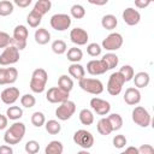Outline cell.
<instances>
[{"label":"cell","instance_id":"cell-1","mask_svg":"<svg viewBox=\"0 0 154 154\" xmlns=\"http://www.w3.org/2000/svg\"><path fill=\"white\" fill-rule=\"evenodd\" d=\"M25 124L22 122H14L6 131L4 135V141L6 144H17L19 143L24 135H25Z\"/></svg>","mask_w":154,"mask_h":154},{"label":"cell","instance_id":"cell-2","mask_svg":"<svg viewBox=\"0 0 154 154\" xmlns=\"http://www.w3.org/2000/svg\"><path fill=\"white\" fill-rule=\"evenodd\" d=\"M47 81H48V73L45 69L38 67V69L34 70L31 78H30V84H29L31 91L37 93V94L43 93L46 89Z\"/></svg>","mask_w":154,"mask_h":154},{"label":"cell","instance_id":"cell-3","mask_svg":"<svg viewBox=\"0 0 154 154\" xmlns=\"http://www.w3.org/2000/svg\"><path fill=\"white\" fill-rule=\"evenodd\" d=\"M29 36V30L26 29L25 25H17L13 29V35H12V41L11 46L16 47L18 51H22L26 47V38Z\"/></svg>","mask_w":154,"mask_h":154},{"label":"cell","instance_id":"cell-4","mask_svg":"<svg viewBox=\"0 0 154 154\" xmlns=\"http://www.w3.org/2000/svg\"><path fill=\"white\" fill-rule=\"evenodd\" d=\"M78 85L82 90H84L85 93L93 94V95H99L103 91V84L97 78L83 77L82 79L78 81Z\"/></svg>","mask_w":154,"mask_h":154},{"label":"cell","instance_id":"cell-5","mask_svg":"<svg viewBox=\"0 0 154 154\" xmlns=\"http://www.w3.org/2000/svg\"><path fill=\"white\" fill-rule=\"evenodd\" d=\"M131 117H132V122L141 128H148L150 125L152 117H150L149 112L142 106H136L132 109Z\"/></svg>","mask_w":154,"mask_h":154},{"label":"cell","instance_id":"cell-6","mask_svg":"<svg viewBox=\"0 0 154 154\" xmlns=\"http://www.w3.org/2000/svg\"><path fill=\"white\" fill-rule=\"evenodd\" d=\"M72 19L66 13H55L51 17L49 24L55 31H65L71 26Z\"/></svg>","mask_w":154,"mask_h":154},{"label":"cell","instance_id":"cell-7","mask_svg":"<svg viewBox=\"0 0 154 154\" xmlns=\"http://www.w3.org/2000/svg\"><path fill=\"white\" fill-rule=\"evenodd\" d=\"M73 142L79 146L82 149H89L93 147L94 144V136L91 135V132L84 130V129H79L73 134Z\"/></svg>","mask_w":154,"mask_h":154},{"label":"cell","instance_id":"cell-8","mask_svg":"<svg viewBox=\"0 0 154 154\" xmlns=\"http://www.w3.org/2000/svg\"><path fill=\"white\" fill-rule=\"evenodd\" d=\"M125 81L124 78L122 77V75L119 72H113L109 78H108V82H107V91L109 95L112 96H117L120 94L122 89H123V85H124Z\"/></svg>","mask_w":154,"mask_h":154},{"label":"cell","instance_id":"cell-9","mask_svg":"<svg viewBox=\"0 0 154 154\" xmlns=\"http://www.w3.org/2000/svg\"><path fill=\"white\" fill-rule=\"evenodd\" d=\"M76 112V103L71 100H67L60 103L55 109V117L59 120H69Z\"/></svg>","mask_w":154,"mask_h":154},{"label":"cell","instance_id":"cell-10","mask_svg":"<svg viewBox=\"0 0 154 154\" xmlns=\"http://www.w3.org/2000/svg\"><path fill=\"white\" fill-rule=\"evenodd\" d=\"M123 42H124L123 36L119 32H111L108 36H106L102 40V47L101 48L109 51V52L117 51L123 46Z\"/></svg>","mask_w":154,"mask_h":154},{"label":"cell","instance_id":"cell-11","mask_svg":"<svg viewBox=\"0 0 154 154\" xmlns=\"http://www.w3.org/2000/svg\"><path fill=\"white\" fill-rule=\"evenodd\" d=\"M18 60H19V51L13 46L6 47L4 49V52L0 54V65L1 66L13 65Z\"/></svg>","mask_w":154,"mask_h":154},{"label":"cell","instance_id":"cell-12","mask_svg":"<svg viewBox=\"0 0 154 154\" xmlns=\"http://www.w3.org/2000/svg\"><path fill=\"white\" fill-rule=\"evenodd\" d=\"M70 93L61 90L59 87H52L46 93V99L51 103H63L69 100Z\"/></svg>","mask_w":154,"mask_h":154},{"label":"cell","instance_id":"cell-13","mask_svg":"<svg viewBox=\"0 0 154 154\" xmlns=\"http://www.w3.org/2000/svg\"><path fill=\"white\" fill-rule=\"evenodd\" d=\"M90 107L99 116H106L111 111V103L100 97H93L90 100Z\"/></svg>","mask_w":154,"mask_h":154},{"label":"cell","instance_id":"cell-14","mask_svg":"<svg viewBox=\"0 0 154 154\" xmlns=\"http://www.w3.org/2000/svg\"><path fill=\"white\" fill-rule=\"evenodd\" d=\"M108 69L106 66V64L101 60V59H93L87 63V72L91 76H99V75H103L105 72H107Z\"/></svg>","mask_w":154,"mask_h":154},{"label":"cell","instance_id":"cell-15","mask_svg":"<svg viewBox=\"0 0 154 154\" xmlns=\"http://www.w3.org/2000/svg\"><path fill=\"white\" fill-rule=\"evenodd\" d=\"M70 40L72 43H75L77 46H84V45H87V42L89 40V35L82 28H73L70 31Z\"/></svg>","mask_w":154,"mask_h":154},{"label":"cell","instance_id":"cell-16","mask_svg":"<svg viewBox=\"0 0 154 154\" xmlns=\"http://www.w3.org/2000/svg\"><path fill=\"white\" fill-rule=\"evenodd\" d=\"M0 99L5 105H13L19 99V89L16 87H8L1 91Z\"/></svg>","mask_w":154,"mask_h":154},{"label":"cell","instance_id":"cell-17","mask_svg":"<svg viewBox=\"0 0 154 154\" xmlns=\"http://www.w3.org/2000/svg\"><path fill=\"white\" fill-rule=\"evenodd\" d=\"M122 17H123V20L130 25V26H134V25H137L141 20V14L137 10L132 8V7H126L123 13H122Z\"/></svg>","mask_w":154,"mask_h":154},{"label":"cell","instance_id":"cell-18","mask_svg":"<svg viewBox=\"0 0 154 154\" xmlns=\"http://www.w3.org/2000/svg\"><path fill=\"white\" fill-rule=\"evenodd\" d=\"M124 101L129 106H135V105L140 103V101H141V93H140V90L137 88H135V87L128 88L125 90V93H124Z\"/></svg>","mask_w":154,"mask_h":154},{"label":"cell","instance_id":"cell-19","mask_svg":"<svg viewBox=\"0 0 154 154\" xmlns=\"http://www.w3.org/2000/svg\"><path fill=\"white\" fill-rule=\"evenodd\" d=\"M132 79H134V83H135V88L140 89V88H146L149 84L150 77H149L148 72L141 71V72H137L136 75H134Z\"/></svg>","mask_w":154,"mask_h":154},{"label":"cell","instance_id":"cell-20","mask_svg":"<svg viewBox=\"0 0 154 154\" xmlns=\"http://www.w3.org/2000/svg\"><path fill=\"white\" fill-rule=\"evenodd\" d=\"M34 38H35L36 43L43 46V45H47L51 41V34H49V31L47 29L38 28V29H36V31L34 34Z\"/></svg>","mask_w":154,"mask_h":154},{"label":"cell","instance_id":"cell-21","mask_svg":"<svg viewBox=\"0 0 154 154\" xmlns=\"http://www.w3.org/2000/svg\"><path fill=\"white\" fill-rule=\"evenodd\" d=\"M69 73H70V76L71 77H73L75 79H82L83 77H84V75H85V70H84V67L81 65V64H78V63H75V64H71L70 66H69Z\"/></svg>","mask_w":154,"mask_h":154},{"label":"cell","instance_id":"cell-22","mask_svg":"<svg viewBox=\"0 0 154 154\" xmlns=\"http://www.w3.org/2000/svg\"><path fill=\"white\" fill-rule=\"evenodd\" d=\"M101 25L106 30H113L118 25V19L113 14H105L101 19Z\"/></svg>","mask_w":154,"mask_h":154},{"label":"cell","instance_id":"cell-23","mask_svg":"<svg viewBox=\"0 0 154 154\" xmlns=\"http://www.w3.org/2000/svg\"><path fill=\"white\" fill-rule=\"evenodd\" d=\"M58 87L61 90H64L66 93H70L73 89V81L67 75H61L59 77V79H58Z\"/></svg>","mask_w":154,"mask_h":154},{"label":"cell","instance_id":"cell-24","mask_svg":"<svg viewBox=\"0 0 154 154\" xmlns=\"http://www.w3.org/2000/svg\"><path fill=\"white\" fill-rule=\"evenodd\" d=\"M64 146L60 141H51L46 148H45V154H63Z\"/></svg>","mask_w":154,"mask_h":154},{"label":"cell","instance_id":"cell-25","mask_svg":"<svg viewBox=\"0 0 154 154\" xmlns=\"http://www.w3.org/2000/svg\"><path fill=\"white\" fill-rule=\"evenodd\" d=\"M51 7H52L51 0H37L35 2V5H34V8L32 10H35L37 13H40L43 17L51 10Z\"/></svg>","mask_w":154,"mask_h":154},{"label":"cell","instance_id":"cell-26","mask_svg":"<svg viewBox=\"0 0 154 154\" xmlns=\"http://www.w3.org/2000/svg\"><path fill=\"white\" fill-rule=\"evenodd\" d=\"M41 22H42V16L40 13H37L35 10H31L29 12V14L26 16V23L31 28H38Z\"/></svg>","mask_w":154,"mask_h":154},{"label":"cell","instance_id":"cell-27","mask_svg":"<svg viewBox=\"0 0 154 154\" xmlns=\"http://www.w3.org/2000/svg\"><path fill=\"white\" fill-rule=\"evenodd\" d=\"M66 57H67V60H70L72 64H75V63H78V61H81L83 59V52H82L81 48L72 47V48H70L67 51Z\"/></svg>","mask_w":154,"mask_h":154},{"label":"cell","instance_id":"cell-28","mask_svg":"<svg viewBox=\"0 0 154 154\" xmlns=\"http://www.w3.org/2000/svg\"><path fill=\"white\" fill-rule=\"evenodd\" d=\"M101 60L106 64V66H107L108 70H112V69L117 67V65H118V63H119V58H118V55L114 54V53H106V54L102 57Z\"/></svg>","mask_w":154,"mask_h":154},{"label":"cell","instance_id":"cell-29","mask_svg":"<svg viewBox=\"0 0 154 154\" xmlns=\"http://www.w3.org/2000/svg\"><path fill=\"white\" fill-rule=\"evenodd\" d=\"M109 124H111V128H112V131H118L122 129L123 126V118L120 114L118 113H112L107 117Z\"/></svg>","mask_w":154,"mask_h":154},{"label":"cell","instance_id":"cell-30","mask_svg":"<svg viewBox=\"0 0 154 154\" xmlns=\"http://www.w3.org/2000/svg\"><path fill=\"white\" fill-rule=\"evenodd\" d=\"M96 129L99 131L100 135H103V136H107L112 132V128H111V124L108 122L107 118H101L99 119L97 122V125H96Z\"/></svg>","mask_w":154,"mask_h":154},{"label":"cell","instance_id":"cell-31","mask_svg":"<svg viewBox=\"0 0 154 154\" xmlns=\"http://www.w3.org/2000/svg\"><path fill=\"white\" fill-rule=\"evenodd\" d=\"M6 117L10 120H18L23 117V109L19 106H10L6 111Z\"/></svg>","mask_w":154,"mask_h":154},{"label":"cell","instance_id":"cell-32","mask_svg":"<svg viewBox=\"0 0 154 154\" xmlns=\"http://www.w3.org/2000/svg\"><path fill=\"white\" fill-rule=\"evenodd\" d=\"M79 122L83 124V125H91L94 123V114L90 109L88 108H83L81 109L79 112Z\"/></svg>","mask_w":154,"mask_h":154},{"label":"cell","instance_id":"cell-33","mask_svg":"<svg viewBox=\"0 0 154 154\" xmlns=\"http://www.w3.org/2000/svg\"><path fill=\"white\" fill-rule=\"evenodd\" d=\"M45 128H46V131L49 135H58L61 131L60 123L58 120H54V119H49L48 122H46L45 123Z\"/></svg>","mask_w":154,"mask_h":154},{"label":"cell","instance_id":"cell-34","mask_svg":"<svg viewBox=\"0 0 154 154\" xmlns=\"http://www.w3.org/2000/svg\"><path fill=\"white\" fill-rule=\"evenodd\" d=\"M14 10V5L13 2L8 1V0H1L0 1V16L1 17H6L10 16Z\"/></svg>","mask_w":154,"mask_h":154},{"label":"cell","instance_id":"cell-35","mask_svg":"<svg viewBox=\"0 0 154 154\" xmlns=\"http://www.w3.org/2000/svg\"><path fill=\"white\" fill-rule=\"evenodd\" d=\"M70 13H71L70 17H72V18H75V19H82V18L85 16V10H84V7H83L82 5L75 4V5L71 6Z\"/></svg>","mask_w":154,"mask_h":154},{"label":"cell","instance_id":"cell-36","mask_svg":"<svg viewBox=\"0 0 154 154\" xmlns=\"http://www.w3.org/2000/svg\"><path fill=\"white\" fill-rule=\"evenodd\" d=\"M51 48H52V51L55 54L61 55V54H64L66 52L67 46H66V42L65 41H63V40H55V41L52 42V47Z\"/></svg>","mask_w":154,"mask_h":154},{"label":"cell","instance_id":"cell-37","mask_svg":"<svg viewBox=\"0 0 154 154\" xmlns=\"http://www.w3.org/2000/svg\"><path fill=\"white\" fill-rule=\"evenodd\" d=\"M118 72L122 75V77L124 78V81H125V82L131 81V79L134 78V75H135L134 67H132V66H130V65H124V66H122V67H120V70H119Z\"/></svg>","mask_w":154,"mask_h":154},{"label":"cell","instance_id":"cell-38","mask_svg":"<svg viewBox=\"0 0 154 154\" xmlns=\"http://www.w3.org/2000/svg\"><path fill=\"white\" fill-rule=\"evenodd\" d=\"M45 123H46V117H45V114L42 112L36 111V112H34L31 114V124L34 126L41 128L42 125H45Z\"/></svg>","mask_w":154,"mask_h":154},{"label":"cell","instance_id":"cell-39","mask_svg":"<svg viewBox=\"0 0 154 154\" xmlns=\"http://www.w3.org/2000/svg\"><path fill=\"white\" fill-rule=\"evenodd\" d=\"M36 103V99L32 94H24L23 96H20V105L25 108H31L34 107Z\"/></svg>","mask_w":154,"mask_h":154},{"label":"cell","instance_id":"cell-40","mask_svg":"<svg viewBox=\"0 0 154 154\" xmlns=\"http://www.w3.org/2000/svg\"><path fill=\"white\" fill-rule=\"evenodd\" d=\"M24 149L26 152V154H37L38 150H40V144L37 141L35 140H30L25 143L24 146Z\"/></svg>","mask_w":154,"mask_h":154},{"label":"cell","instance_id":"cell-41","mask_svg":"<svg viewBox=\"0 0 154 154\" xmlns=\"http://www.w3.org/2000/svg\"><path fill=\"white\" fill-rule=\"evenodd\" d=\"M102 52V48L100 45H97L96 42H93V43H89L87 46V53L90 55V57H99Z\"/></svg>","mask_w":154,"mask_h":154},{"label":"cell","instance_id":"cell-42","mask_svg":"<svg viewBox=\"0 0 154 154\" xmlns=\"http://www.w3.org/2000/svg\"><path fill=\"white\" fill-rule=\"evenodd\" d=\"M18 78V71L16 67H6V81L7 84H13Z\"/></svg>","mask_w":154,"mask_h":154},{"label":"cell","instance_id":"cell-43","mask_svg":"<svg viewBox=\"0 0 154 154\" xmlns=\"http://www.w3.org/2000/svg\"><path fill=\"white\" fill-rule=\"evenodd\" d=\"M112 142H113V146H114L116 148L122 149V148H124L125 144L128 143V140H126V137H125L124 135H116V136L113 137Z\"/></svg>","mask_w":154,"mask_h":154},{"label":"cell","instance_id":"cell-44","mask_svg":"<svg viewBox=\"0 0 154 154\" xmlns=\"http://www.w3.org/2000/svg\"><path fill=\"white\" fill-rule=\"evenodd\" d=\"M11 41H12V37L5 32V31H0V48H6L8 46H11Z\"/></svg>","mask_w":154,"mask_h":154},{"label":"cell","instance_id":"cell-45","mask_svg":"<svg viewBox=\"0 0 154 154\" xmlns=\"http://www.w3.org/2000/svg\"><path fill=\"white\" fill-rule=\"evenodd\" d=\"M138 149V154H154V148L150 144H142Z\"/></svg>","mask_w":154,"mask_h":154},{"label":"cell","instance_id":"cell-46","mask_svg":"<svg viewBox=\"0 0 154 154\" xmlns=\"http://www.w3.org/2000/svg\"><path fill=\"white\" fill-rule=\"evenodd\" d=\"M13 5H17V6L22 7V8H25L29 5H31V0H14Z\"/></svg>","mask_w":154,"mask_h":154},{"label":"cell","instance_id":"cell-47","mask_svg":"<svg viewBox=\"0 0 154 154\" xmlns=\"http://www.w3.org/2000/svg\"><path fill=\"white\" fill-rule=\"evenodd\" d=\"M0 154H13V149L8 144H2L0 146Z\"/></svg>","mask_w":154,"mask_h":154},{"label":"cell","instance_id":"cell-48","mask_svg":"<svg viewBox=\"0 0 154 154\" xmlns=\"http://www.w3.org/2000/svg\"><path fill=\"white\" fill-rule=\"evenodd\" d=\"M7 84L6 81V67H0V85Z\"/></svg>","mask_w":154,"mask_h":154},{"label":"cell","instance_id":"cell-49","mask_svg":"<svg viewBox=\"0 0 154 154\" xmlns=\"http://www.w3.org/2000/svg\"><path fill=\"white\" fill-rule=\"evenodd\" d=\"M150 5V1L149 0H136L135 1V6L136 7H138V8H146L147 6H149Z\"/></svg>","mask_w":154,"mask_h":154},{"label":"cell","instance_id":"cell-50","mask_svg":"<svg viewBox=\"0 0 154 154\" xmlns=\"http://www.w3.org/2000/svg\"><path fill=\"white\" fill-rule=\"evenodd\" d=\"M7 124H8V119L6 116L4 114H0V130H4L7 128Z\"/></svg>","mask_w":154,"mask_h":154},{"label":"cell","instance_id":"cell-51","mask_svg":"<svg viewBox=\"0 0 154 154\" xmlns=\"http://www.w3.org/2000/svg\"><path fill=\"white\" fill-rule=\"evenodd\" d=\"M120 154H138V149L136 147H128L124 152H122Z\"/></svg>","mask_w":154,"mask_h":154},{"label":"cell","instance_id":"cell-52","mask_svg":"<svg viewBox=\"0 0 154 154\" xmlns=\"http://www.w3.org/2000/svg\"><path fill=\"white\" fill-rule=\"evenodd\" d=\"M90 4L93 5H106L107 4V0H102V1H94V0H89Z\"/></svg>","mask_w":154,"mask_h":154},{"label":"cell","instance_id":"cell-53","mask_svg":"<svg viewBox=\"0 0 154 154\" xmlns=\"http://www.w3.org/2000/svg\"><path fill=\"white\" fill-rule=\"evenodd\" d=\"M77 154H90L88 150H85V149H82V150H79V152H77Z\"/></svg>","mask_w":154,"mask_h":154}]
</instances>
